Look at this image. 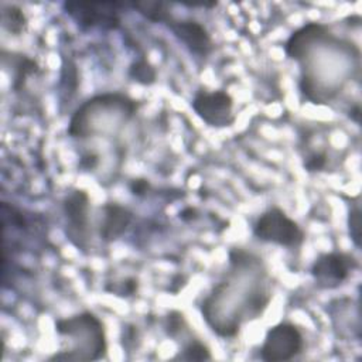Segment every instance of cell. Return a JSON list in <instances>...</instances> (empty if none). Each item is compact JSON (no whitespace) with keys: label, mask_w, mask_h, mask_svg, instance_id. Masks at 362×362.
Listing matches in <instances>:
<instances>
[{"label":"cell","mask_w":362,"mask_h":362,"mask_svg":"<svg viewBox=\"0 0 362 362\" xmlns=\"http://www.w3.org/2000/svg\"><path fill=\"white\" fill-rule=\"evenodd\" d=\"M54 327L68 345L51 355L48 361H98L106 356L105 324L95 313L83 310L72 317L55 320Z\"/></svg>","instance_id":"6da1fadb"},{"label":"cell","mask_w":362,"mask_h":362,"mask_svg":"<svg viewBox=\"0 0 362 362\" xmlns=\"http://www.w3.org/2000/svg\"><path fill=\"white\" fill-rule=\"evenodd\" d=\"M252 235L260 242L287 249H300L305 242V232L298 222L277 205L269 206L256 218Z\"/></svg>","instance_id":"7a4b0ae2"},{"label":"cell","mask_w":362,"mask_h":362,"mask_svg":"<svg viewBox=\"0 0 362 362\" xmlns=\"http://www.w3.org/2000/svg\"><path fill=\"white\" fill-rule=\"evenodd\" d=\"M62 11L82 31H116L122 27L124 1H64Z\"/></svg>","instance_id":"3957f363"},{"label":"cell","mask_w":362,"mask_h":362,"mask_svg":"<svg viewBox=\"0 0 362 362\" xmlns=\"http://www.w3.org/2000/svg\"><path fill=\"white\" fill-rule=\"evenodd\" d=\"M90 199L85 189L74 188L62 199L66 239L81 252L88 253L90 239Z\"/></svg>","instance_id":"277c9868"},{"label":"cell","mask_w":362,"mask_h":362,"mask_svg":"<svg viewBox=\"0 0 362 362\" xmlns=\"http://www.w3.org/2000/svg\"><path fill=\"white\" fill-rule=\"evenodd\" d=\"M305 346L301 329L288 321H280L266 331L260 346V359L266 362H286L297 358Z\"/></svg>","instance_id":"5b68a950"},{"label":"cell","mask_w":362,"mask_h":362,"mask_svg":"<svg viewBox=\"0 0 362 362\" xmlns=\"http://www.w3.org/2000/svg\"><path fill=\"white\" fill-rule=\"evenodd\" d=\"M359 267V262L352 253L332 250L320 253L310 266V274L317 288L335 290L341 287Z\"/></svg>","instance_id":"8992f818"},{"label":"cell","mask_w":362,"mask_h":362,"mask_svg":"<svg viewBox=\"0 0 362 362\" xmlns=\"http://www.w3.org/2000/svg\"><path fill=\"white\" fill-rule=\"evenodd\" d=\"M233 96L226 89L201 88L194 93L191 107L195 115L209 127L223 129L236 122Z\"/></svg>","instance_id":"52a82bcc"},{"label":"cell","mask_w":362,"mask_h":362,"mask_svg":"<svg viewBox=\"0 0 362 362\" xmlns=\"http://www.w3.org/2000/svg\"><path fill=\"white\" fill-rule=\"evenodd\" d=\"M173 35L189 51L191 55L205 59L214 49L215 42L208 28L195 18H177L174 17L165 25Z\"/></svg>","instance_id":"ba28073f"},{"label":"cell","mask_w":362,"mask_h":362,"mask_svg":"<svg viewBox=\"0 0 362 362\" xmlns=\"http://www.w3.org/2000/svg\"><path fill=\"white\" fill-rule=\"evenodd\" d=\"M102 216L98 233L102 242L112 243L120 239L134 219L133 211L117 202H106L100 206Z\"/></svg>","instance_id":"9c48e42d"},{"label":"cell","mask_w":362,"mask_h":362,"mask_svg":"<svg viewBox=\"0 0 362 362\" xmlns=\"http://www.w3.org/2000/svg\"><path fill=\"white\" fill-rule=\"evenodd\" d=\"M331 30V25L320 23V21H310L296 31L290 34L287 41L284 42V54L288 59L300 61L304 54L310 49V47L321 38L324 34H327Z\"/></svg>","instance_id":"30bf717a"},{"label":"cell","mask_w":362,"mask_h":362,"mask_svg":"<svg viewBox=\"0 0 362 362\" xmlns=\"http://www.w3.org/2000/svg\"><path fill=\"white\" fill-rule=\"evenodd\" d=\"M127 7L133 8L153 24L167 25L174 18L171 13V3L167 1H127Z\"/></svg>","instance_id":"8fae6325"},{"label":"cell","mask_w":362,"mask_h":362,"mask_svg":"<svg viewBox=\"0 0 362 362\" xmlns=\"http://www.w3.org/2000/svg\"><path fill=\"white\" fill-rule=\"evenodd\" d=\"M11 59H13V62H11L13 89L20 90L24 86L28 76L40 72V65L35 59H33L24 54H17V57H11Z\"/></svg>","instance_id":"7c38bea8"},{"label":"cell","mask_w":362,"mask_h":362,"mask_svg":"<svg viewBox=\"0 0 362 362\" xmlns=\"http://www.w3.org/2000/svg\"><path fill=\"white\" fill-rule=\"evenodd\" d=\"M3 27L13 35L23 34L28 27V17L16 4H6L1 8Z\"/></svg>","instance_id":"4fadbf2b"},{"label":"cell","mask_w":362,"mask_h":362,"mask_svg":"<svg viewBox=\"0 0 362 362\" xmlns=\"http://www.w3.org/2000/svg\"><path fill=\"white\" fill-rule=\"evenodd\" d=\"M129 78L143 86H151L157 81V69L146 58L133 61L127 69Z\"/></svg>","instance_id":"5bb4252c"},{"label":"cell","mask_w":362,"mask_h":362,"mask_svg":"<svg viewBox=\"0 0 362 362\" xmlns=\"http://www.w3.org/2000/svg\"><path fill=\"white\" fill-rule=\"evenodd\" d=\"M178 361H211L212 355L209 348L199 339H189L184 344L182 349L173 358Z\"/></svg>","instance_id":"9a60e30c"},{"label":"cell","mask_w":362,"mask_h":362,"mask_svg":"<svg viewBox=\"0 0 362 362\" xmlns=\"http://www.w3.org/2000/svg\"><path fill=\"white\" fill-rule=\"evenodd\" d=\"M346 228L349 239L352 240L354 246L356 249H361V240H362V230H361V208L358 202H352L348 211L346 216Z\"/></svg>","instance_id":"2e32d148"},{"label":"cell","mask_w":362,"mask_h":362,"mask_svg":"<svg viewBox=\"0 0 362 362\" xmlns=\"http://www.w3.org/2000/svg\"><path fill=\"white\" fill-rule=\"evenodd\" d=\"M106 291L122 297V298H129L134 296L139 290V280L136 277H126L120 281L112 283V287H105Z\"/></svg>","instance_id":"e0dca14e"},{"label":"cell","mask_w":362,"mask_h":362,"mask_svg":"<svg viewBox=\"0 0 362 362\" xmlns=\"http://www.w3.org/2000/svg\"><path fill=\"white\" fill-rule=\"evenodd\" d=\"M328 164V154L325 151H311L304 157L303 167L307 173H321L325 171Z\"/></svg>","instance_id":"ac0fdd59"},{"label":"cell","mask_w":362,"mask_h":362,"mask_svg":"<svg viewBox=\"0 0 362 362\" xmlns=\"http://www.w3.org/2000/svg\"><path fill=\"white\" fill-rule=\"evenodd\" d=\"M184 325H185V320L182 313L173 310L165 315L164 331L168 338H177V335L181 332Z\"/></svg>","instance_id":"d6986e66"},{"label":"cell","mask_w":362,"mask_h":362,"mask_svg":"<svg viewBox=\"0 0 362 362\" xmlns=\"http://www.w3.org/2000/svg\"><path fill=\"white\" fill-rule=\"evenodd\" d=\"M151 189V182L147 180V178H143V177H137V178H133L130 182H129V191L137 197V198H143L146 197Z\"/></svg>","instance_id":"ffe728a7"},{"label":"cell","mask_w":362,"mask_h":362,"mask_svg":"<svg viewBox=\"0 0 362 362\" xmlns=\"http://www.w3.org/2000/svg\"><path fill=\"white\" fill-rule=\"evenodd\" d=\"M99 164V154L95 151H86L81 154L79 158V168H82L83 171H90L95 170Z\"/></svg>","instance_id":"44dd1931"},{"label":"cell","mask_w":362,"mask_h":362,"mask_svg":"<svg viewBox=\"0 0 362 362\" xmlns=\"http://www.w3.org/2000/svg\"><path fill=\"white\" fill-rule=\"evenodd\" d=\"M178 218L184 222V223H191L195 222L199 218V211L195 206H184L180 212H178Z\"/></svg>","instance_id":"7402d4cb"},{"label":"cell","mask_w":362,"mask_h":362,"mask_svg":"<svg viewBox=\"0 0 362 362\" xmlns=\"http://www.w3.org/2000/svg\"><path fill=\"white\" fill-rule=\"evenodd\" d=\"M348 117L355 122L356 124L361 123V105L359 103H355L352 105L349 109H348Z\"/></svg>","instance_id":"603a6c76"}]
</instances>
